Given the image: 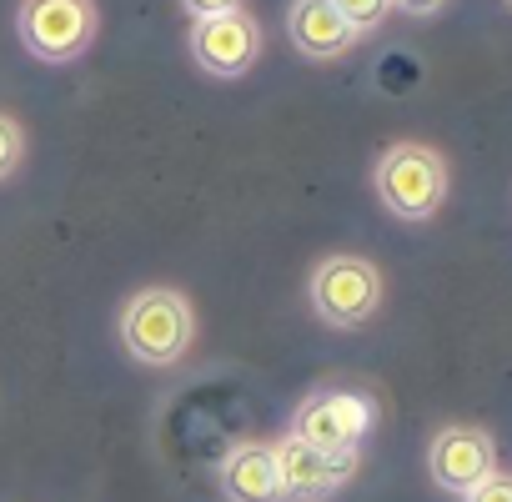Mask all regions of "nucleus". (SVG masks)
<instances>
[{"mask_svg": "<svg viewBox=\"0 0 512 502\" xmlns=\"http://www.w3.org/2000/svg\"><path fill=\"white\" fill-rule=\"evenodd\" d=\"M196 342V312L176 287H141L121 307V347L141 367H176Z\"/></svg>", "mask_w": 512, "mask_h": 502, "instance_id": "obj_1", "label": "nucleus"}, {"mask_svg": "<svg viewBox=\"0 0 512 502\" xmlns=\"http://www.w3.org/2000/svg\"><path fill=\"white\" fill-rule=\"evenodd\" d=\"M372 191L397 221H427L447 201V161L422 141H397L377 156Z\"/></svg>", "mask_w": 512, "mask_h": 502, "instance_id": "obj_2", "label": "nucleus"}, {"mask_svg": "<svg viewBox=\"0 0 512 502\" xmlns=\"http://www.w3.org/2000/svg\"><path fill=\"white\" fill-rule=\"evenodd\" d=\"M96 31H101L96 0H21V11H16L21 46L46 66L81 61L91 51Z\"/></svg>", "mask_w": 512, "mask_h": 502, "instance_id": "obj_3", "label": "nucleus"}, {"mask_svg": "<svg viewBox=\"0 0 512 502\" xmlns=\"http://www.w3.org/2000/svg\"><path fill=\"white\" fill-rule=\"evenodd\" d=\"M382 307V272L367 257H352V251H337V257H322L312 272V312L327 327H367Z\"/></svg>", "mask_w": 512, "mask_h": 502, "instance_id": "obj_4", "label": "nucleus"}, {"mask_svg": "<svg viewBox=\"0 0 512 502\" xmlns=\"http://www.w3.org/2000/svg\"><path fill=\"white\" fill-rule=\"evenodd\" d=\"M377 422V402L352 387H322L292 412V437L317 452H362V437Z\"/></svg>", "mask_w": 512, "mask_h": 502, "instance_id": "obj_5", "label": "nucleus"}, {"mask_svg": "<svg viewBox=\"0 0 512 502\" xmlns=\"http://www.w3.org/2000/svg\"><path fill=\"white\" fill-rule=\"evenodd\" d=\"M191 61L211 76V81H236L262 61V21L246 6L226 11V16H206L191 21Z\"/></svg>", "mask_w": 512, "mask_h": 502, "instance_id": "obj_6", "label": "nucleus"}, {"mask_svg": "<svg viewBox=\"0 0 512 502\" xmlns=\"http://www.w3.org/2000/svg\"><path fill=\"white\" fill-rule=\"evenodd\" d=\"M272 462H277L282 502H327L347 487L362 452H317V447H307L302 437L287 432V437L272 442Z\"/></svg>", "mask_w": 512, "mask_h": 502, "instance_id": "obj_7", "label": "nucleus"}, {"mask_svg": "<svg viewBox=\"0 0 512 502\" xmlns=\"http://www.w3.org/2000/svg\"><path fill=\"white\" fill-rule=\"evenodd\" d=\"M427 472H432V482L442 492L467 497L477 482H487L497 472V447H492V437L482 427H467V422L442 427L432 437V447H427Z\"/></svg>", "mask_w": 512, "mask_h": 502, "instance_id": "obj_8", "label": "nucleus"}, {"mask_svg": "<svg viewBox=\"0 0 512 502\" xmlns=\"http://www.w3.org/2000/svg\"><path fill=\"white\" fill-rule=\"evenodd\" d=\"M287 36L307 61H337L357 46V31L337 16L332 0H292L287 6Z\"/></svg>", "mask_w": 512, "mask_h": 502, "instance_id": "obj_9", "label": "nucleus"}, {"mask_svg": "<svg viewBox=\"0 0 512 502\" xmlns=\"http://www.w3.org/2000/svg\"><path fill=\"white\" fill-rule=\"evenodd\" d=\"M226 502H282V482H277V462H272V442H231L216 472Z\"/></svg>", "mask_w": 512, "mask_h": 502, "instance_id": "obj_10", "label": "nucleus"}, {"mask_svg": "<svg viewBox=\"0 0 512 502\" xmlns=\"http://www.w3.org/2000/svg\"><path fill=\"white\" fill-rule=\"evenodd\" d=\"M332 6H337V16L357 31V41L372 36V31H382L387 16H392V0H332Z\"/></svg>", "mask_w": 512, "mask_h": 502, "instance_id": "obj_11", "label": "nucleus"}, {"mask_svg": "<svg viewBox=\"0 0 512 502\" xmlns=\"http://www.w3.org/2000/svg\"><path fill=\"white\" fill-rule=\"evenodd\" d=\"M21 161H26V131L16 116L0 111V181H11L21 171Z\"/></svg>", "mask_w": 512, "mask_h": 502, "instance_id": "obj_12", "label": "nucleus"}, {"mask_svg": "<svg viewBox=\"0 0 512 502\" xmlns=\"http://www.w3.org/2000/svg\"><path fill=\"white\" fill-rule=\"evenodd\" d=\"M462 502H512V472H492V477L477 482Z\"/></svg>", "mask_w": 512, "mask_h": 502, "instance_id": "obj_13", "label": "nucleus"}, {"mask_svg": "<svg viewBox=\"0 0 512 502\" xmlns=\"http://www.w3.org/2000/svg\"><path fill=\"white\" fill-rule=\"evenodd\" d=\"M181 11L191 21H206V16H226V11H241V0H181Z\"/></svg>", "mask_w": 512, "mask_h": 502, "instance_id": "obj_14", "label": "nucleus"}, {"mask_svg": "<svg viewBox=\"0 0 512 502\" xmlns=\"http://www.w3.org/2000/svg\"><path fill=\"white\" fill-rule=\"evenodd\" d=\"M447 0H392V11H407V16H437Z\"/></svg>", "mask_w": 512, "mask_h": 502, "instance_id": "obj_15", "label": "nucleus"}, {"mask_svg": "<svg viewBox=\"0 0 512 502\" xmlns=\"http://www.w3.org/2000/svg\"><path fill=\"white\" fill-rule=\"evenodd\" d=\"M507 6H512V0H507Z\"/></svg>", "mask_w": 512, "mask_h": 502, "instance_id": "obj_16", "label": "nucleus"}]
</instances>
